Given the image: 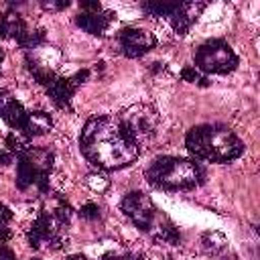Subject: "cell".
I'll use <instances>...</instances> for the list:
<instances>
[{
    "label": "cell",
    "instance_id": "9c48e42d",
    "mask_svg": "<svg viewBox=\"0 0 260 260\" xmlns=\"http://www.w3.org/2000/svg\"><path fill=\"white\" fill-rule=\"evenodd\" d=\"M156 39L152 32L144 30V28H122L118 32V47L120 53L130 57V59H138L142 55H146L150 49H154Z\"/></svg>",
    "mask_w": 260,
    "mask_h": 260
},
{
    "label": "cell",
    "instance_id": "ba28073f",
    "mask_svg": "<svg viewBox=\"0 0 260 260\" xmlns=\"http://www.w3.org/2000/svg\"><path fill=\"white\" fill-rule=\"evenodd\" d=\"M201 73H230L238 67V55L234 53V49L221 41V39H213L207 41L203 45L197 47L195 51V65Z\"/></svg>",
    "mask_w": 260,
    "mask_h": 260
},
{
    "label": "cell",
    "instance_id": "d6986e66",
    "mask_svg": "<svg viewBox=\"0 0 260 260\" xmlns=\"http://www.w3.org/2000/svg\"><path fill=\"white\" fill-rule=\"evenodd\" d=\"M87 185H89L93 191L102 193V191H106V189L110 187V179H108L104 173H91V175H87Z\"/></svg>",
    "mask_w": 260,
    "mask_h": 260
},
{
    "label": "cell",
    "instance_id": "30bf717a",
    "mask_svg": "<svg viewBox=\"0 0 260 260\" xmlns=\"http://www.w3.org/2000/svg\"><path fill=\"white\" fill-rule=\"evenodd\" d=\"M26 110L22 108V104L6 89L0 91V118L14 130V132H20L22 126H24V120H26Z\"/></svg>",
    "mask_w": 260,
    "mask_h": 260
},
{
    "label": "cell",
    "instance_id": "2e32d148",
    "mask_svg": "<svg viewBox=\"0 0 260 260\" xmlns=\"http://www.w3.org/2000/svg\"><path fill=\"white\" fill-rule=\"evenodd\" d=\"M175 6L177 2H144L142 10L154 18H171V14L175 12Z\"/></svg>",
    "mask_w": 260,
    "mask_h": 260
},
{
    "label": "cell",
    "instance_id": "7c38bea8",
    "mask_svg": "<svg viewBox=\"0 0 260 260\" xmlns=\"http://www.w3.org/2000/svg\"><path fill=\"white\" fill-rule=\"evenodd\" d=\"M114 18H116L114 12L102 8L100 12H81V14H77L75 22L81 30H85L89 35H95V37H102L108 30V26L112 24Z\"/></svg>",
    "mask_w": 260,
    "mask_h": 260
},
{
    "label": "cell",
    "instance_id": "ffe728a7",
    "mask_svg": "<svg viewBox=\"0 0 260 260\" xmlns=\"http://www.w3.org/2000/svg\"><path fill=\"white\" fill-rule=\"evenodd\" d=\"M79 215L83 217V219H98L100 217V207L95 205V203H85V205H81V209H79Z\"/></svg>",
    "mask_w": 260,
    "mask_h": 260
},
{
    "label": "cell",
    "instance_id": "484cf974",
    "mask_svg": "<svg viewBox=\"0 0 260 260\" xmlns=\"http://www.w3.org/2000/svg\"><path fill=\"white\" fill-rule=\"evenodd\" d=\"M14 158H16V156H14L12 152H8V150H2V152H0V165H10Z\"/></svg>",
    "mask_w": 260,
    "mask_h": 260
},
{
    "label": "cell",
    "instance_id": "9a60e30c",
    "mask_svg": "<svg viewBox=\"0 0 260 260\" xmlns=\"http://www.w3.org/2000/svg\"><path fill=\"white\" fill-rule=\"evenodd\" d=\"M75 89H77V87L73 85V81H71L69 77H55V79L47 85L49 98H51L53 104L59 106V108H69V102H71Z\"/></svg>",
    "mask_w": 260,
    "mask_h": 260
},
{
    "label": "cell",
    "instance_id": "4316f807",
    "mask_svg": "<svg viewBox=\"0 0 260 260\" xmlns=\"http://www.w3.org/2000/svg\"><path fill=\"white\" fill-rule=\"evenodd\" d=\"M67 260H87V258H85L83 254H73V256H69Z\"/></svg>",
    "mask_w": 260,
    "mask_h": 260
},
{
    "label": "cell",
    "instance_id": "cb8c5ba5",
    "mask_svg": "<svg viewBox=\"0 0 260 260\" xmlns=\"http://www.w3.org/2000/svg\"><path fill=\"white\" fill-rule=\"evenodd\" d=\"M79 6H81V12H100L102 10V4L100 2H87V0H83V2H79Z\"/></svg>",
    "mask_w": 260,
    "mask_h": 260
},
{
    "label": "cell",
    "instance_id": "83f0119b",
    "mask_svg": "<svg viewBox=\"0 0 260 260\" xmlns=\"http://www.w3.org/2000/svg\"><path fill=\"white\" fill-rule=\"evenodd\" d=\"M4 61V53H2V49H0V63Z\"/></svg>",
    "mask_w": 260,
    "mask_h": 260
},
{
    "label": "cell",
    "instance_id": "ac0fdd59",
    "mask_svg": "<svg viewBox=\"0 0 260 260\" xmlns=\"http://www.w3.org/2000/svg\"><path fill=\"white\" fill-rule=\"evenodd\" d=\"M181 77L185 79V81H189V83H197V85H209V81H207V77H203V73L197 69V67H193V65H185L183 69H181Z\"/></svg>",
    "mask_w": 260,
    "mask_h": 260
},
{
    "label": "cell",
    "instance_id": "7a4b0ae2",
    "mask_svg": "<svg viewBox=\"0 0 260 260\" xmlns=\"http://www.w3.org/2000/svg\"><path fill=\"white\" fill-rule=\"evenodd\" d=\"M185 146L197 158L209 162H230L244 152V142L225 126H195L185 136Z\"/></svg>",
    "mask_w": 260,
    "mask_h": 260
},
{
    "label": "cell",
    "instance_id": "8992f818",
    "mask_svg": "<svg viewBox=\"0 0 260 260\" xmlns=\"http://www.w3.org/2000/svg\"><path fill=\"white\" fill-rule=\"evenodd\" d=\"M16 187L20 191L37 185L43 193L49 187V175L53 171V160L55 154L47 148H37V146H26L18 156H16Z\"/></svg>",
    "mask_w": 260,
    "mask_h": 260
},
{
    "label": "cell",
    "instance_id": "52a82bcc",
    "mask_svg": "<svg viewBox=\"0 0 260 260\" xmlns=\"http://www.w3.org/2000/svg\"><path fill=\"white\" fill-rule=\"evenodd\" d=\"M118 122L122 124L124 132L140 146L142 142H148L158 132V112L148 104H134L126 110H122L118 116Z\"/></svg>",
    "mask_w": 260,
    "mask_h": 260
},
{
    "label": "cell",
    "instance_id": "d4e9b609",
    "mask_svg": "<svg viewBox=\"0 0 260 260\" xmlns=\"http://www.w3.org/2000/svg\"><path fill=\"white\" fill-rule=\"evenodd\" d=\"M10 219H12V211L4 203H0V225H8Z\"/></svg>",
    "mask_w": 260,
    "mask_h": 260
},
{
    "label": "cell",
    "instance_id": "277c9868",
    "mask_svg": "<svg viewBox=\"0 0 260 260\" xmlns=\"http://www.w3.org/2000/svg\"><path fill=\"white\" fill-rule=\"evenodd\" d=\"M144 177L152 187L179 191L197 187L203 181V169L191 158L158 156L148 165Z\"/></svg>",
    "mask_w": 260,
    "mask_h": 260
},
{
    "label": "cell",
    "instance_id": "4fadbf2b",
    "mask_svg": "<svg viewBox=\"0 0 260 260\" xmlns=\"http://www.w3.org/2000/svg\"><path fill=\"white\" fill-rule=\"evenodd\" d=\"M26 32H28V28L16 10H8L0 16V37L20 43L26 37Z\"/></svg>",
    "mask_w": 260,
    "mask_h": 260
},
{
    "label": "cell",
    "instance_id": "603a6c76",
    "mask_svg": "<svg viewBox=\"0 0 260 260\" xmlns=\"http://www.w3.org/2000/svg\"><path fill=\"white\" fill-rule=\"evenodd\" d=\"M87 77H89V71H87V69H81V71H77L75 75H71L69 79L73 81V85H75V87H79L81 83H85V79H87Z\"/></svg>",
    "mask_w": 260,
    "mask_h": 260
},
{
    "label": "cell",
    "instance_id": "8fae6325",
    "mask_svg": "<svg viewBox=\"0 0 260 260\" xmlns=\"http://www.w3.org/2000/svg\"><path fill=\"white\" fill-rule=\"evenodd\" d=\"M203 8H205V2H177L175 12L169 18L173 28H175V32L177 35H187V30L199 18Z\"/></svg>",
    "mask_w": 260,
    "mask_h": 260
},
{
    "label": "cell",
    "instance_id": "6da1fadb",
    "mask_svg": "<svg viewBox=\"0 0 260 260\" xmlns=\"http://www.w3.org/2000/svg\"><path fill=\"white\" fill-rule=\"evenodd\" d=\"M79 146L83 156L100 171H118L132 165L140 146L124 132L116 116H93L85 122Z\"/></svg>",
    "mask_w": 260,
    "mask_h": 260
},
{
    "label": "cell",
    "instance_id": "7402d4cb",
    "mask_svg": "<svg viewBox=\"0 0 260 260\" xmlns=\"http://www.w3.org/2000/svg\"><path fill=\"white\" fill-rule=\"evenodd\" d=\"M102 260H142V258H140V256H136V254L126 252V254H106Z\"/></svg>",
    "mask_w": 260,
    "mask_h": 260
},
{
    "label": "cell",
    "instance_id": "5b68a950",
    "mask_svg": "<svg viewBox=\"0 0 260 260\" xmlns=\"http://www.w3.org/2000/svg\"><path fill=\"white\" fill-rule=\"evenodd\" d=\"M69 219H71V207L65 201H59L51 211L43 209L28 230L30 248L59 250L65 244V232H67Z\"/></svg>",
    "mask_w": 260,
    "mask_h": 260
},
{
    "label": "cell",
    "instance_id": "5bb4252c",
    "mask_svg": "<svg viewBox=\"0 0 260 260\" xmlns=\"http://www.w3.org/2000/svg\"><path fill=\"white\" fill-rule=\"evenodd\" d=\"M51 126H53V120H51V116H49L47 112H41V110L28 112L20 134H22L26 140H30V138H37V136L47 134V132L51 130Z\"/></svg>",
    "mask_w": 260,
    "mask_h": 260
},
{
    "label": "cell",
    "instance_id": "e0dca14e",
    "mask_svg": "<svg viewBox=\"0 0 260 260\" xmlns=\"http://www.w3.org/2000/svg\"><path fill=\"white\" fill-rule=\"evenodd\" d=\"M201 244L209 254H219L225 248V238L219 232H207V234H203Z\"/></svg>",
    "mask_w": 260,
    "mask_h": 260
},
{
    "label": "cell",
    "instance_id": "3957f363",
    "mask_svg": "<svg viewBox=\"0 0 260 260\" xmlns=\"http://www.w3.org/2000/svg\"><path fill=\"white\" fill-rule=\"evenodd\" d=\"M120 207H122L124 215L130 217V221L136 228L148 232L154 240L165 242V244H179L181 236H179L175 223L154 207V203L148 195H144L140 191H132L122 199Z\"/></svg>",
    "mask_w": 260,
    "mask_h": 260
},
{
    "label": "cell",
    "instance_id": "44dd1931",
    "mask_svg": "<svg viewBox=\"0 0 260 260\" xmlns=\"http://www.w3.org/2000/svg\"><path fill=\"white\" fill-rule=\"evenodd\" d=\"M71 2L69 0H43L41 2V6L45 8V10H49V12H57V10H65L67 6H69Z\"/></svg>",
    "mask_w": 260,
    "mask_h": 260
}]
</instances>
